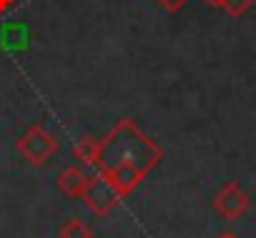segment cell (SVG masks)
<instances>
[{
	"label": "cell",
	"instance_id": "7",
	"mask_svg": "<svg viewBox=\"0 0 256 238\" xmlns=\"http://www.w3.org/2000/svg\"><path fill=\"white\" fill-rule=\"evenodd\" d=\"M58 238H93V228L86 221H80V218H68L60 226Z\"/></svg>",
	"mask_w": 256,
	"mask_h": 238
},
{
	"label": "cell",
	"instance_id": "9",
	"mask_svg": "<svg viewBox=\"0 0 256 238\" xmlns=\"http://www.w3.org/2000/svg\"><path fill=\"white\" fill-rule=\"evenodd\" d=\"M251 8H254V0H224V3H221V10L226 15H231V18H241Z\"/></svg>",
	"mask_w": 256,
	"mask_h": 238
},
{
	"label": "cell",
	"instance_id": "4",
	"mask_svg": "<svg viewBox=\"0 0 256 238\" xmlns=\"http://www.w3.org/2000/svg\"><path fill=\"white\" fill-rule=\"evenodd\" d=\"M80 201L88 206V211H90L93 216L106 218V216H110V213L118 208V201H120V198H118L116 191L96 173V176H88V186H86Z\"/></svg>",
	"mask_w": 256,
	"mask_h": 238
},
{
	"label": "cell",
	"instance_id": "11",
	"mask_svg": "<svg viewBox=\"0 0 256 238\" xmlns=\"http://www.w3.org/2000/svg\"><path fill=\"white\" fill-rule=\"evenodd\" d=\"M13 5H16V0H0V15H6Z\"/></svg>",
	"mask_w": 256,
	"mask_h": 238
},
{
	"label": "cell",
	"instance_id": "10",
	"mask_svg": "<svg viewBox=\"0 0 256 238\" xmlns=\"http://www.w3.org/2000/svg\"><path fill=\"white\" fill-rule=\"evenodd\" d=\"M186 3H188V0H156V5L161 10H166V13H178Z\"/></svg>",
	"mask_w": 256,
	"mask_h": 238
},
{
	"label": "cell",
	"instance_id": "3",
	"mask_svg": "<svg viewBox=\"0 0 256 238\" xmlns=\"http://www.w3.org/2000/svg\"><path fill=\"white\" fill-rule=\"evenodd\" d=\"M248 208H251V198H248V193H246L236 181L224 183V186L216 191V196H214V211H216L221 218H226V221L244 218V216L248 213Z\"/></svg>",
	"mask_w": 256,
	"mask_h": 238
},
{
	"label": "cell",
	"instance_id": "12",
	"mask_svg": "<svg viewBox=\"0 0 256 238\" xmlns=\"http://www.w3.org/2000/svg\"><path fill=\"white\" fill-rule=\"evenodd\" d=\"M216 238H241V236H236V233H231V231H224V233H218Z\"/></svg>",
	"mask_w": 256,
	"mask_h": 238
},
{
	"label": "cell",
	"instance_id": "13",
	"mask_svg": "<svg viewBox=\"0 0 256 238\" xmlns=\"http://www.w3.org/2000/svg\"><path fill=\"white\" fill-rule=\"evenodd\" d=\"M204 3H206V5H211V8H221L224 0H204Z\"/></svg>",
	"mask_w": 256,
	"mask_h": 238
},
{
	"label": "cell",
	"instance_id": "6",
	"mask_svg": "<svg viewBox=\"0 0 256 238\" xmlns=\"http://www.w3.org/2000/svg\"><path fill=\"white\" fill-rule=\"evenodd\" d=\"M28 30V25H23V23H13V25H6L3 28V33H0V40H3V45L6 48H13V50H26L28 48V38L30 35H20V33H26Z\"/></svg>",
	"mask_w": 256,
	"mask_h": 238
},
{
	"label": "cell",
	"instance_id": "2",
	"mask_svg": "<svg viewBox=\"0 0 256 238\" xmlns=\"http://www.w3.org/2000/svg\"><path fill=\"white\" fill-rule=\"evenodd\" d=\"M16 151L23 161H28L30 166H46L58 151H60V141L40 123H30L16 141Z\"/></svg>",
	"mask_w": 256,
	"mask_h": 238
},
{
	"label": "cell",
	"instance_id": "8",
	"mask_svg": "<svg viewBox=\"0 0 256 238\" xmlns=\"http://www.w3.org/2000/svg\"><path fill=\"white\" fill-rule=\"evenodd\" d=\"M96 146H98V141H96V138L83 136V138H80V141H76V146H73V158H76V161H80V163L93 166V158H96Z\"/></svg>",
	"mask_w": 256,
	"mask_h": 238
},
{
	"label": "cell",
	"instance_id": "5",
	"mask_svg": "<svg viewBox=\"0 0 256 238\" xmlns=\"http://www.w3.org/2000/svg\"><path fill=\"white\" fill-rule=\"evenodd\" d=\"M56 186L60 193H66L68 198L73 201H80L83 198V191L88 186V173H83L78 166H68L63 168L58 176H56Z\"/></svg>",
	"mask_w": 256,
	"mask_h": 238
},
{
	"label": "cell",
	"instance_id": "1",
	"mask_svg": "<svg viewBox=\"0 0 256 238\" xmlns=\"http://www.w3.org/2000/svg\"><path fill=\"white\" fill-rule=\"evenodd\" d=\"M164 161V148L138 128L131 115H123L98 141L93 168L116 191L118 198H128L148 173Z\"/></svg>",
	"mask_w": 256,
	"mask_h": 238
}]
</instances>
